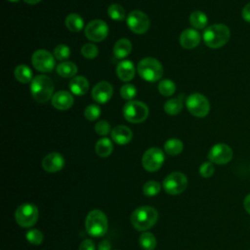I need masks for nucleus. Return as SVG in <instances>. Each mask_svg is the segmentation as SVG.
<instances>
[{
	"instance_id": "obj_35",
	"label": "nucleus",
	"mask_w": 250,
	"mask_h": 250,
	"mask_svg": "<svg viewBox=\"0 0 250 250\" xmlns=\"http://www.w3.org/2000/svg\"><path fill=\"white\" fill-rule=\"evenodd\" d=\"M98 53H99L98 47L93 43H86L81 48V54L83 55L84 58L89 60L95 59L98 56Z\"/></svg>"
},
{
	"instance_id": "obj_9",
	"label": "nucleus",
	"mask_w": 250,
	"mask_h": 250,
	"mask_svg": "<svg viewBox=\"0 0 250 250\" xmlns=\"http://www.w3.org/2000/svg\"><path fill=\"white\" fill-rule=\"evenodd\" d=\"M162 186L168 194L177 195L185 191L188 188V178L181 172H173L166 176Z\"/></svg>"
},
{
	"instance_id": "obj_19",
	"label": "nucleus",
	"mask_w": 250,
	"mask_h": 250,
	"mask_svg": "<svg viewBox=\"0 0 250 250\" xmlns=\"http://www.w3.org/2000/svg\"><path fill=\"white\" fill-rule=\"evenodd\" d=\"M111 138L118 145H126L131 142L133 132L125 125H118L111 130Z\"/></svg>"
},
{
	"instance_id": "obj_11",
	"label": "nucleus",
	"mask_w": 250,
	"mask_h": 250,
	"mask_svg": "<svg viewBox=\"0 0 250 250\" xmlns=\"http://www.w3.org/2000/svg\"><path fill=\"white\" fill-rule=\"evenodd\" d=\"M127 25L131 31L137 34H144L149 28V19L142 11L135 10L127 17Z\"/></svg>"
},
{
	"instance_id": "obj_10",
	"label": "nucleus",
	"mask_w": 250,
	"mask_h": 250,
	"mask_svg": "<svg viewBox=\"0 0 250 250\" xmlns=\"http://www.w3.org/2000/svg\"><path fill=\"white\" fill-rule=\"evenodd\" d=\"M34 68L41 72H50L55 67V57L47 50H36L31 57Z\"/></svg>"
},
{
	"instance_id": "obj_23",
	"label": "nucleus",
	"mask_w": 250,
	"mask_h": 250,
	"mask_svg": "<svg viewBox=\"0 0 250 250\" xmlns=\"http://www.w3.org/2000/svg\"><path fill=\"white\" fill-rule=\"evenodd\" d=\"M183 104H184V95L181 94V95L177 96L176 98H172V99L168 100L164 104L163 108L167 114L177 115L182 111Z\"/></svg>"
},
{
	"instance_id": "obj_39",
	"label": "nucleus",
	"mask_w": 250,
	"mask_h": 250,
	"mask_svg": "<svg viewBox=\"0 0 250 250\" xmlns=\"http://www.w3.org/2000/svg\"><path fill=\"white\" fill-rule=\"evenodd\" d=\"M214 172H215L214 163H212L211 161H206L202 163L199 167V174L203 178H210L214 174Z\"/></svg>"
},
{
	"instance_id": "obj_30",
	"label": "nucleus",
	"mask_w": 250,
	"mask_h": 250,
	"mask_svg": "<svg viewBox=\"0 0 250 250\" xmlns=\"http://www.w3.org/2000/svg\"><path fill=\"white\" fill-rule=\"evenodd\" d=\"M139 243L143 250H153L156 247V238L151 232L145 231L140 235Z\"/></svg>"
},
{
	"instance_id": "obj_25",
	"label": "nucleus",
	"mask_w": 250,
	"mask_h": 250,
	"mask_svg": "<svg viewBox=\"0 0 250 250\" xmlns=\"http://www.w3.org/2000/svg\"><path fill=\"white\" fill-rule=\"evenodd\" d=\"M78 68L72 62H62L57 66V72L60 76L64 78L74 77L77 73Z\"/></svg>"
},
{
	"instance_id": "obj_1",
	"label": "nucleus",
	"mask_w": 250,
	"mask_h": 250,
	"mask_svg": "<svg viewBox=\"0 0 250 250\" xmlns=\"http://www.w3.org/2000/svg\"><path fill=\"white\" fill-rule=\"evenodd\" d=\"M230 38V30L224 23H215L204 29V43L212 48L218 49L225 46Z\"/></svg>"
},
{
	"instance_id": "obj_32",
	"label": "nucleus",
	"mask_w": 250,
	"mask_h": 250,
	"mask_svg": "<svg viewBox=\"0 0 250 250\" xmlns=\"http://www.w3.org/2000/svg\"><path fill=\"white\" fill-rule=\"evenodd\" d=\"M158 91L162 96L170 97L175 93L176 85L170 79H163L158 83Z\"/></svg>"
},
{
	"instance_id": "obj_43",
	"label": "nucleus",
	"mask_w": 250,
	"mask_h": 250,
	"mask_svg": "<svg viewBox=\"0 0 250 250\" xmlns=\"http://www.w3.org/2000/svg\"><path fill=\"white\" fill-rule=\"evenodd\" d=\"M110 249H111V244L108 240L101 241L98 246V250H110Z\"/></svg>"
},
{
	"instance_id": "obj_15",
	"label": "nucleus",
	"mask_w": 250,
	"mask_h": 250,
	"mask_svg": "<svg viewBox=\"0 0 250 250\" xmlns=\"http://www.w3.org/2000/svg\"><path fill=\"white\" fill-rule=\"evenodd\" d=\"M112 94L113 88L107 81H100L92 89V98L98 104H105L110 100Z\"/></svg>"
},
{
	"instance_id": "obj_13",
	"label": "nucleus",
	"mask_w": 250,
	"mask_h": 250,
	"mask_svg": "<svg viewBox=\"0 0 250 250\" xmlns=\"http://www.w3.org/2000/svg\"><path fill=\"white\" fill-rule=\"evenodd\" d=\"M208 159L215 164H227L232 159V149L226 144H216L210 148L208 152Z\"/></svg>"
},
{
	"instance_id": "obj_4",
	"label": "nucleus",
	"mask_w": 250,
	"mask_h": 250,
	"mask_svg": "<svg viewBox=\"0 0 250 250\" xmlns=\"http://www.w3.org/2000/svg\"><path fill=\"white\" fill-rule=\"evenodd\" d=\"M108 222L105 214L99 209L90 211L85 219V229L94 237H101L107 231Z\"/></svg>"
},
{
	"instance_id": "obj_26",
	"label": "nucleus",
	"mask_w": 250,
	"mask_h": 250,
	"mask_svg": "<svg viewBox=\"0 0 250 250\" xmlns=\"http://www.w3.org/2000/svg\"><path fill=\"white\" fill-rule=\"evenodd\" d=\"M15 78L21 83H28L32 81V70L26 64H19L14 70Z\"/></svg>"
},
{
	"instance_id": "obj_14",
	"label": "nucleus",
	"mask_w": 250,
	"mask_h": 250,
	"mask_svg": "<svg viewBox=\"0 0 250 250\" xmlns=\"http://www.w3.org/2000/svg\"><path fill=\"white\" fill-rule=\"evenodd\" d=\"M108 34V26L102 20L91 21L85 27L86 37L93 42H101Z\"/></svg>"
},
{
	"instance_id": "obj_46",
	"label": "nucleus",
	"mask_w": 250,
	"mask_h": 250,
	"mask_svg": "<svg viewBox=\"0 0 250 250\" xmlns=\"http://www.w3.org/2000/svg\"><path fill=\"white\" fill-rule=\"evenodd\" d=\"M8 1H10V2H18L19 0H8Z\"/></svg>"
},
{
	"instance_id": "obj_42",
	"label": "nucleus",
	"mask_w": 250,
	"mask_h": 250,
	"mask_svg": "<svg viewBox=\"0 0 250 250\" xmlns=\"http://www.w3.org/2000/svg\"><path fill=\"white\" fill-rule=\"evenodd\" d=\"M241 16H242V19L247 21V22H250V3L246 4L243 9H242V12H241Z\"/></svg>"
},
{
	"instance_id": "obj_31",
	"label": "nucleus",
	"mask_w": 250,
	"mask_h": 250,
	"mask_svg": "<svg viewBox=\"0 0 250 250\" xmlns=\"http://www.w3.org/2000/svg\"><path fill=\"white\" fill-rule=\"evenodd\" d=\"M107 15L113 21H123L125 19V10L121 5L113 3L107 8Z\"/></svg>"
},
{
	"instance_id": "obj_3",
	"label": "nucleus",
	"mask_w": 250,
	"mask_h": 250,
	"mask_svg": "<svg viewBox=\"0 0 250 250\" xmlns=\"http://www.w3.org/2000/svg\"><path fill=\"white\" fill-rule=\"evenodd\" d=\"M30 93L37 103L44 104L48 102L54 93L53 80L47 75L35 76L30 84Z\"/></svg>"
},
{
	"instance_id": "obj_18",
	"label": "nucleus",
	"mask_w": 250,
	"mask_h": 250,
	"mask_svg": "<svg viewBox=\"0 0 250 250\" xmlns=\"http://www.w3.org/2000/svg\"><path fill=\"white\" fill-rule=\"evenodd\" d=\"M73 97L67 91H59L52 97V105L60 110H65L72 106Z\"/></svg>"
},
{
	"instance_id": "obj_5",
	"label": "nucleus",
	"mask_w": 250,
	"mask_h": 250,
	"mask_svg": "<svg viewBox=\"0 0 250 250\" xmlns=\"http://www.w3.org/2000/svg\"><path fill=\"white\" fill-rule=\"evenodd\" d=\"M139 75L147 82H155L163 75V67L159 61L148 57L143 59L137 66Z\"/></svg>"
},
{
	"instance_id": "obj_12",
	"label": "nucleus",
	"mask_w": 250,
	"mask_h": 250,
	"mask_svg": "<svg viewBox=\"0 0 250 250\" xmlns=\"http://www.w3.org/2000/svg\"><path fill=\"white\" fill-rule=\"evenodd\" d=\"M164 159V153L160 148L150 147L144 153L142 164L146 171L155 172L162 166Z\"/></svg>"
},
{
	"instance_id": "obj_28",
	"label": "nucleus",
	"mask_w": 250,
	"mask_h": 250,
	"mask_svg": "<svg viewBox=\"0 0 250 250\" xmlns=\"http://www.w3.org/2000/svg\"><path fill=\"white\" fill-rule=\"evenodd\" d=\"M190 24L197 29H203L206 27L208 19L207 16L201 11H193L189 16Z\"/></svg>"
},
{
	"instance_id": "obj_41",
	"label": "nucleus",
	"mask_w": 250,
	"mask_h": 250,
	"mask_svg": "<svg viewBox=\"0 0 250 250\" xmlns=\"http://www.w3.org/2000/svg\"><path fill=\"white\" fill-rule=\"evenodd\" d=\"M78 250H95V243L92 239H84L80 243Z\"/></svg>"
},
{
	"instance_id": "obj_45",
	"label": "nucleus",
	"mask_w": 250,
	"mask_h": 250,
	"mask_svg": "<svg viewBox=\"0 0 250 250\" xmlns=\"http://www.w3.org/2000/svg\"><path fill=\"white\" fill-rule=\"evenodd\" d=\"M26 4H29V5H34V4H37L38 2H40L41 0H23Z\"/></svg>"
},
{
	"instance_id": "obj_40",
	"label": "nucleus",
	"mask_w": 250,
	"mask_h": 250,
	"mask_svg": "<svg viewBox=\"0 0 250 250\" xmlns=\"http://www.w3.org/2000/svg\"><path fill=\"white\" fill-rule=\"evenodd\" d=\"M95 131L100 136H106L110 131V124L106 120H100L95 124Z\"/></svg>"
},
{
	"instance_id": "obj_38",
	"label": "nucleus",
	"mask_w": 250,
	"mask_h": 250,
	"mask_svg": "<svg viewBox=\"0 0 250 250\" xmlns=\"http://www.w3.org/2000/svg\"><path fill=\"white\" fill-rule=\"evenodd\" d=\"M137 95V89L134 85L127 83L124 84L121 89H120V96L122 97V99L124 100H129V101H133V98Z\"/></svg>"
},
{
	"instance_id": "obj_37",
	"label": "nucleus",
	"mask_w": 250,
	"mask_h": 250,
	"mask_svg": "<svg viewBox=\"0 0 250 250\" xmlns=\"http://www.w3.org/2000/svg\"><path fill=\"white\" fill-rule=\"evenodd\" d=\"M101 115V108L97 104H89L84 110V116L89 121L97 120Z\"/></svg>"
},
{
	"instance_id": "obj_2",
	"label": "nucleus",
	"mask_w": 250,
	"mask_h": 250,
	"mask_svg": "<svg viewBox=\"0 0 250 250\" xmlns=\"http://www.w3.org/2000/svg\"><path fill=\"white\" fill-rule=\"evenodd\" d=\"M132 226L140 231H146L152 228L158 220L156 209L150 206H141L135 209L131 215Z\"/></svg>"
},
{
	"instance_id": "obj_24",
	"label": "nucleus",
	"mask_w": 250,
	"mask_h": 250,
	"mask_svg": "<svg viewBox=\"0 0 250 250\" xmlns=\"http://www.w3.org/2000/svg\"><path fill=\"white\" fill-rule=\"evenodd\" d=\"M95 150L99 156L107 157L111 154L113 150V145L109 139L102 138L96 143Z\"/></svg>"
},
{
	"instance_id": "obj_21",
	"label": "nucleus",
	"mask_w": 250,
	"mask_h": 250,
	"mask_svg": "<svg viewBox=\"0 0 250 250\" xmlns=\"http://www.w3.org/2000/svg\"><path fill=\"white\" fill-rule=\"evenodd\" d=\"M132 51V43L127 38L117 40L113 47V55L116 59L126 58Z\"/></svg>"
},
{
	"instance_id": "obj_16",
	"label": "nucleus",
	"mask_w": 250,
	"mask_h": 250,
	"mask_svg": "<svg viewBox=\"0 0 250 250\" xmlns=\"http://www.w3.org/2000/svg\"><path fill=\"white\" fill-rule=\"evenodd\" d=\"M64 166V158L59 152H51L42 160V167L46 172L56 173L62 170Z\"/></svg>"
},
{
	"instance_id": "obj_33",
	"label": "nucleus",
	"mask_w": 250,
	"mask_h": 250,
	"mask_svg": "<svg viewBox=\"0 0 250 250\" xmlns=\"http://www.w3.org/2000/svg\"><path fill=\"white\" fill-rule=\"evenodd\" d=\"M161 189V186L156 181H148L143 187V192L146 196H155L159 193Z\"/></svg>"
},
{
	"instance_id": "obj_34",
	"label": "nucleus",
	"mask_w": 250,
	"mask_h": 250,
	"mask_svg": "<svg viewBox=\"0 0 250 250\" xmlns=\"http://www.w3.org/2000/svg\"><path fill=\"white\" fill-rule=\"evenodd\" d=\"M43 239H44L43 233L36 229H31L26 232V240L33 245L41 244Z\"/></svg>"
},
{
	"instance_id": "obj_29",
	"label": "nucleus",
	"mask_w": 250,
	"mask_h": 250,
	"mask_svg": "<svg viewBox=\"0 0 250 250\" xmlns=\"http://www.w3.org/2000/svg\"><path fill=\"white\" fill-rule=\"evenodd\" d=\"M184 145L179 139H169L164 144V150L169 155H178L182 152Z\"/></svg>"
},
{
	"instance_id": "obj_20",
	"label": "nucleus",
	"mask_w": 250,
	"mask_h": 250,
	"mask_svg": "<svg viewBox=\"0 0 250 250\" xmlns=\"http://www.w3.org/2000/svg\"><path fill=\"white\" fill-rule=\"evenodd\" d=\"M116 74L118 78L124 82L132 80L135 76L134 63L128 60L120 62L116 66Z\"/></svg>"
},
{
	"instance_id": "obj_44",
	"label": "nucleus",
	"mask_w": 250,
	"mask_h": 250,
	"mask_svg": "<svg viewBox=\"0 0 250 250\" xmlns=\"http://www.w3.org/2000/svg\"><path fill=\"white\" fill-rule=\"evenodd\" d=\"M243 207H244L245 211L250 215V193L245 196V198L243 200Z\"/></svg>"
},
{
	"instance_id": "obj_22",
	"label": "nucleus",
	"mask_w": 250,
	"mask_h": 250,
	"mask_svg": "<svg viewBox=\"0 0 250 250\" xmlns=\"http://www.w3.org/2000/svg\"><path fill=\"white\" fill-rule=\"evenodd\" d=\"M71 93L77 96L84 95L89 89V82L84 76H74L69 82Z\"/></svg>"
},
{
	"instance_id": "obj_7",
	"label": "nucleus",
	"mask_w": 250,
	"mask_h": 250,
	"mask_svg": "<svg viewBox=\"0 0 250 250\" xmlns=\"http://www.w3.org/2000/svg\"><path fill=\"white\" fill-rule=\"evenodd\" d=\"M38 216L39 212L37 207L28 202L20 205L15 212V220L17 224L22 228L34 226L38 220Z\"/></svg>"
},
{
	"instance_id": "obj_27",
	"label": "nucleus",
	"mask_w": 250,
	"mask_h": 250,
	"mask_svg": "<svg viewBox=\"0 0 250 250\" xmlns=\"http://www.w3.org/2000/svg\"><path fill=\"white\" fill-rule=\"evenodd\" d=\"M65 25L70 31L78 32L84 27V21L77 14H69L65 18Z\"/></svg>"
},
{
	"instance_id": "obj_36",
	"label": "nucleus",
	"mask_w": 250,
	"mask_h": 250,
	"mask_svg": "<svg viewBox=\"0 0 250 250\" xmlns=\"http://www.w3.org/2000/svg\"><path fill=\"white\" fill-rule=\"evenodd\" d=\"M69 56H70V49L68 46H66L64 44H59L58 46L55 47L54 57L57 60H59V61L66 60L69 58Z\"/></svg>"
},
{
	"instance_id": "obj_8",
	"label": "nucleus",
	"mask_w": 250,
	"mask_h": 250,
	"mask_svg": "<svg viewBox=\"0 0 250 250\" xmlns=\"http://www.w3.org/2000/svg\"><path fill=\"white\" fill-rule=\"evenodd\" d=\"M186 106L189 113L196 117H204L210 110V103L208 99L199 93L189 95L187 98Z\"/></svg>"
},
{
	"instance_id": "obj_17",
	"label": "nucleus",
	"mask_w": 250,
	"mask_h": 250,
	"mask_svg": "<svg viewBox=\"0 0 250 250\" xmlns=\"http://www.w3.org/2000/svg\"><path fill=\"white\" fill-rule=\"evenodd\" d=\"M200 34L193 28L185 29L180 35V44L185 49H193L200 43Z\"/></svg>"
},
{
	"instance_id": "obj_6",
	"label": "nucleus",
	"mask_w": 250,
	"mask_h": 250,
	"mask_svg": "<svg viewBox=\"0 0 250 250\" xmlns=\"http://www.w3.org/2000/svg\"><path fill=\"white\" fill-rule=\"evenodd\" d=\"M147 105L140 101H129L123 107V116L128 122L141 123L148 116Z\"/></svg>"
}]
</instances>
